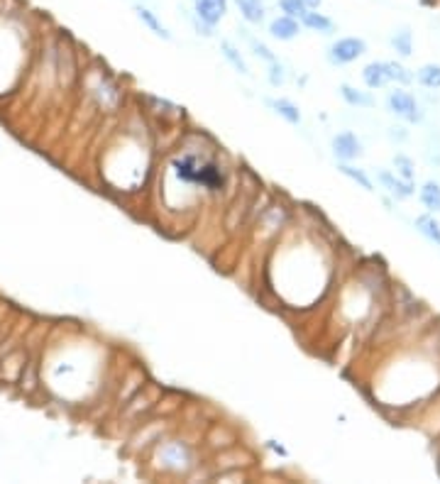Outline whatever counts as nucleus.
<instances>
[{
	"label": "nucleus",
	"instance_id": "9b49d317",
	"mask_svg": "<svg viewBox=\"0 0 440 484\" xmlns=\"http://www.w3.org/2000/svg\"><path fill=\"white\" fill-rule=\"evenodd\" d=\"M362 78L369 88H382L389 83V74H387V62H372L364 67Z\"/></svg>",
	"mask_w": 440,
	"mask_h": 484
},
{
	"label": "nucleus",
	"instance_id": "20e7f679",
	"mask_svg": "<svg viewBox=\"0 0 440 484\" xmlns=\"http://www.w3.org/2000/svg\"><path fill=\"white\" fill-rule=\"evenodd\" d=\"M333 155L342 162H350V159H358L362 155V142L352 132H340L333 137Z\"/></svg>",
	"mask_w": 440,
	"mask_h": 484
},
{
	"label": "nucleus",
	"instance_id": "4468645a",
	"mask_svg": "<svg viewBox=\"0 0 440 484\" xmlns=\"http://www.w3.org/2000/svg\"><path fill=\"white\" fill-rule=\"evenodd\" d=\"M270 105L274 108V113L276 115H281V118L286 120V123H291V125H299L301 123V110L296 108L291 101H286V98H274V101H270Z\"/></svg>",
	"mask_w": 440,
	"mask_h": 484
},
{
	"label": "nucleus",
	"instance_id": "a878e982",
	"mask_svg": "<svg viewBox=\"0 0 440 484\" xmlns=\"http://www.w3.org/2000/svg\"><path fill=\"white\" fill-rule=\"evenodd\" d=\"M306 3V8H308V10H318V8L323 6V0H303Z\"/></svg>",
	"mask_w": 440,
	"mask_h": 484
},
{
	"label": "nucleus",
	"instance_id": "412c9836",
	"mask_svg": "<svg viewBox=\"0 0 440 484\" xmlns=\"http://www.w3.org/2000/svg\"><path fill=\"white\" fill-rule=\"evenodd\" d=\"M279 8H281V12H284V15L294 17V20H299V22H301V17L308 12V8H306L303 0H279Z\"/></svg>",
	"mask_w": 440,
	"mask_h": 484
},
{
	"label": "nucleus",
	"instance_id": "39448f33",
	"mask_svg": "<svg viewBox=\"0 0 440 484\" xmlns=\"http://www.w3.org/2000/svg\"><path fill=\"white\" fill-rule=\"evenodd\" d=\"M299 32H301V22L289 15H276L270 22V35L279 42H291L294 37H299Z\"/></svg>",
	"mask_w": 440,
	"mask_h": 484
},
{
	"label": "nucleus",
	"instance_id": "6e6552de",
	"mask_svg": "<svg viewBox=\"0 0 440 484\" xmlns=\"http://www.w3.org/2000/svg\"><path fill=\"white\" fill-rule=\"evenodd\" d=\"M135 15H137V20H140L142 25H145L147 30H150L155 37H161V40H164V42H169V40H171V32L166 30L164 25H161L159 17H157L155 12H152L147 6H142V3H137V6H135Z\"/></svg>",
	"mask_w": 440,
	"mask_h": 484
},
{
	"label": "nucleus",
	"instance_id": "ddd939ff",
	"mask_svg": "<svg viewBox=\"0 0 440 484\" xmlns=\"http://www.w3.org/2000/svg\"><path fill=\"white\" fill-rule=\"evenodd\" d=\"M340 96H342V98H345L350 105H355V108H372V105H374V98H372V96H367V93L358 91V88L347 86V83H342V86H340Z\"/></svg>",
	"mask_w": 440,
	"mask_h": 484
},
{
	"label": "nucleus",
	"instance_id": "b1692460",
	"mask_svg": "<svg viewBox=\"0 0 440 484\" xmlns=\"http://www.w3.org/2000/svg\"><path fill=\"white\" fill-rule=\"evenodd\" d=\"M394 164H396V169H399V174L404 176L406 181L414 179V162H411L409 157L396 155V157H394Z\"/></svg>",
	"mask_w": 440,
	"mask_h": 484
},
{
	"label": "nucleus",
	"instance_id": "a211bd4d",
	"mask_svg": "<svg viewBox=\"0 0 440 484\" xmlns=\"http://www.w3.org/2000/svg\"><path fill=\"white\" fill-rule=\"evenodd\" d=\"M419 83L425 88H440V67L438 64H425L419 69Z\"/></svg>",
	"mask_w": 440,
	"mask_h": 484
},
{
	"label": "nucleus",
	"instance_id": "aec40b11",
	"mask_svg": "<svg viewBox=\"0 0 440 484\" xmlns=\"http://www.w3.org/2000/svg\"><path fill=\"white\" fill-rule=\"evenodd\" d=\"M340 169V174H345L347 179H352L355 184H360L364 191H374V186H372V181H369V176L364 174L362 169H355V166H350V164H340L337 166Z\"/></svg>",
	"mask_w": 440,
	"mask_h": 484
},
{
	"label": "nucleus",
	"instance_id": "1a4fd4ad",
	"mask_svg": "<svg viewBox=\"0 0 440 484\" xmlns=\"http://www.w3.org/2000/svg\"><path fill=\"white\" fill-rule=\"evenodd\" d=\"M301 27H306V30H311V32H321V35H333V32H335V22L318 10L306 12V15L301 17Z\"/></svg>",
	"mask_w": 440,
	"mask_h": 484
},
{
	"label": "nucleus",
	"instance_id": "423d86ee",
	"mask_svg": "<svg viewBox=\"0 0 440 484\" xmlns=\"http://www.w3.org/2000/svg\"><path fill=\"white\" fill-rule=\"evenodd\" d=\"M235 8H238L240 17L249 25H262L267 20V6L264 0H233Z\"/></svg>",
	"mask_w": 440,
	"mask_h": 484
},
{
	"label": "nucleus",
	"instance_id": "f3484780",
	"mask_svg": "<svg viewBox=\"0 0 440 484\" xmlns=\"http://www.w3.org/2000/svg\"><path fill=\"white\" fill-rule=\"evenodd\" d=\"M416 227H419L421 235H425L430 242L440 245V225L435 223V218H430V216H419V218H416Z\"/></svg>",
	"mask_w": 440,
	"mask_h": 484
},
{
	"label": "nucleus",
	"instance_id": "f257e3e1",
	"mask_svg": "<svg viewBox=\"0 0 440 484\" xmlns=\"http://www.w3.org/2000/svg\"><path fill=\"white\" fill-rule=\"evenodd\" d=\"M364 52H367L364 40H360V37H342V40H337L331 44V49H328V59H331V64L342 67V64L358 62Z\"/></svg>",
	"mask_w": 440,
	"mask_h": 484
},
{
	"label": "nucleus",
	"instance_id": "dca6fc26",
	"mask_svg": "<svg viewBox=\"0 0 440 484\" xmlns=\"http://www.w3.org/2000/svg\"><path fill=\"white\" fill-rule=\"evenodd\" d=\"M391 46L401 54V57H409V54L414 52V37H411L409 27H401L399 32H394V35H391Z\"/></svg>",
	"mask_w": 440,
	"mask_h": 484
},
{
	"label": "nucleus",
	"instance_id": "9d476101",
	"mask_svg": "<svg viewBox=\"0 0 440 484\" xmlns=\"http://www.w3.org/2000/svg\"><path fill=\"white\" fill-rule=\"evenodd\" d=\"M379 184L384 186V189L389 191V193H394L396 198H409L411 193H414V186H411V181H399V179H394L389 171H379L377 174Z\"/></svg>",
	"mask_w": 440,
	"mask_h": 484
},
{
	"label": "nucleus",
	"instance_id": "4be33fe9",
	"mask_svg": "<svg viewBox=\"0 0 440 484\" xmlns=\"http://www.w3.org/2000/svg\"><path fill=\"white\" fill-rule=\"evenodd\" d=\"M387 74H389V81H399V83H411L414 76L409 74V69H404L401 64L396 62H387Z\"/></svg>",
	"mask_w": 440,
	"mask_h": 484
},
{
	"label": "nucleus",
	"instance_id": "5701e85b",
	"mask_svg": "<svg viewBox=\"0 0 440 484\" xmlns=\"http://www.w3.org/2000/svg\"><path fill=\"white\" fill-rule=\"evenodd\" d=\"M249 46H252V52H254V57H259V59H264L267 62V67L270 64H274V62H279V59L272 54V49L267 44H262V42H257L254 37H249Z\"/></svg>",
	"mask_w": 440,
	"mask_h": 484
},
{
	"label": "nucleus",
	"instance_id": "7ed1b4c3",
	"mask_svg": "<svg viewBox=\"0 0 440 484\" xmlns=\"http://www.w3.org/2000/svg\"><path fill=\"white\" fill-rule=\"evenodd\" d=\"M228 12V0H193V17L203 25L213 27Z\"/></svg>",
	"mask_w": 440,
	"mask_h": 484
},
{
	"label": "nucleus",
	"instance_id": "f8f14e48",
	"mask_svg": "<svg viewBox=\"0 0 440 484\" xmlns=\"http://www.w3.org/2000/svg\"><path fill=\"white\" fill-rule=\"evenodd\" d=\"M161 460L166 463V467L182 469L191 458H188V450L184 448L182 443H171V445H166V448L161 450Z\"/></svg>",
	"mask_w": 440,
	"mask_h": 484
},
{
	"label": "nucleus",
	"instance_id": "393cba45",
	"mask_svg": "<svg viewBox=\"0 0 440 484\" xmlns=\"http://www.w3.org/2000/svg\"><path fill=\"white\" fill-rule=\"evenodd\" d=\"M270 83H272V86H276V88L284 83V67H281L279 62L270 64Z\"/></svg>",
	"mask_w": 440,
	"mask_h": 484
},
{
	"label": "nucleus",
	"instance_id": "6ab92c4d",
	"mask_svg": "<svg viewBox=\"0 0 440 484\" xmlns=\"http://www.w3.org/2000/svg\"><path fill=\"white\" fill-rule=\"evenodd\" d=\"M421 201H423L425 208L430 211H438L440 208V186L435 181H428V184L421 189Z\"/></svg>",
	"mask_w": 440,
	"mask_h": 484
},
{
	"label": "nucleus",
	"instance_id": "f03ea898",
	"mask_svg": "<svg viewBox=\"0 0 440 484\" xmlns=\"http://www.w3.org/2000/svg\"><path fill=\"white\" fill-rule=\"evenodd\" d=\"M387 105L394 115H399V118L409 120V123H421L423 120V113H421L416 98L406 91H391L387 98Z\"/></svg>",
	"mask_w": 440,
	"mask_h": 484
},
{
	"label": "nucleus",
	"instance_id": "0eeeda50",
	"mask_svg": "<svg viewBox=\"0 0 440 484\" xmlns=\"http://www.w3.org/2000/svg\"><path fill=\"white\" fill-rule=\"evenodd\" d=\"M57 71L62 83H71L73 74H76V62H73V49L67 42H59L57 44Z\"/></svg>",
	"mask_w": 440,
	"mask_h": 484
},
{
	"label": "nucleus",
	"instance_id": "2eb2a0df",
	"mask_svg": "<svg viewBox=\"0 0 440 484\" xmlns=\"http://www.w3.org/2000/svg\"><path fill=\"white\" fill-rule=\"evenodd\" d=\"M220 52H223V57L228 59L230 64H233L235 71H240V74H249L247 62H245V57H243V54H240V49L233 44V42H228V40L220 42Z\"/></svg>",
	"mask_w": 440,
	"mask_h": 484
}]
</instances>
